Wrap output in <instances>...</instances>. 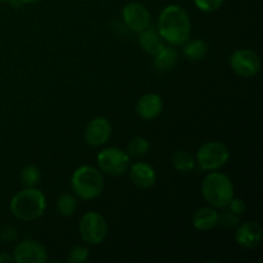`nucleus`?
Wrapping results in <instances>:
<instances>
[{
	"mask_svg": "<svg viewBox=\"0 0 263 263\" xmlns=\"http://www.w3.org/2000/svg\"><path fill=\"white\" fill-rule=\"evenodd\" d=\"M159 35L171 46H181L192 35V22L186 9L179 4L167 5L158 17Z\"/></svg>",
	"mask_w": 263,
	"mask_h": 263,
	"instance_id": "1",
	"label": "nucleus"
},
{
	"mask_svg": "<svg viewBox=\"0 0 263 263\" xmlns=\"http://www.w3.org/2000/svg\"><path fill=\"white\" fill-rule=\"evenodd\" d=\"M10 212L17 220L32 222L44 215L46 208L45 195L36 187H26L10 200Z\"/></svg>",
	"mask_w": 263,
	"mask_h": 263,
	"instance_id": "2",
	"label": "nucleus"
},
{
	"mask_svg": "<svg viewBox=\"0 0 263 263\" xmlns=\"http://www.w3.org/2000/svg\"><path fill=\"white\" fill-rule=\"evenodd\" d=\"M203 199L216 208H225L234 198V185L228 175L211 171L202 182Z\"/></svg>",
	"mask_w": 263,
	"mask_h": 263,
	"instance_id": "3",
	"label": "nucleus"
},
{
	"mask_svg": "<svg viewBox=\"0 0 263 263\" xmlns=\"http://www.w3.org/2000/svg\"><path fill=\"white\" fill-rule=\"evenodd\" d=\"M71 186L80 199L92 200L103 193L104 179L99 170L90 164H84L77 167L72 174Z\"/></svg>",
	"mask_w": 263,
	"mask_h": 263,
	"instance_id": "4",
	"label": "nucleus"
},
{
	"mask_svg": "<svg viewBox=\"0 0 263 263\" xmlns=\"http://www.w3.org/2000/svg\"><path fill=\"white\" fill-rule=\"evenodd\" d=\"M230 152L221 141H207L197 152L195 162L203 171H217L228 163Z\"/></svg>",
	"mask_w": 263,
	"mask_h": 263,
	"instance_id": "5",
	"label": "nucleus"
},
{
	"mask_svg": "<svg viewBox=\"0 0 263 263\" xmlns=\"http://www.w3.org/2000/svg\"><path fill=\"white\" fill-rule=\"evenodd\" d=\"M108 222L99 212L90 211L81 217L79 223V233L82 241L90 246L103 243L108 236Z\"/></svg>",
	"mask_w": 263,
	"mask_h": 263,
	"instance_id": "6",
	"label": "nucleus"
},
{
	"mask_svg": "<svg viewBox=\"0 0 263 263\" xmlns=\"http://www.w3.org/2000/svg\"><path fill=\"white\" fill-rule=\"evenodd\" d=\"M97 163L100 172L109 176H122L130 168V156L127 152L116 146L103 149L97 156Z\"/></svg>",
	"mask_w": 263,
	"mask_h": 263,
	"instance_id": "7",
	"label": "nucleus"
},
{
	"mask_svg": "<svg viewBox=\"0 0 263 263\" xmlns=\"http://www.w3.org/2000/svg\"><path fill=\"white\" fill-rule=\"evenodd\" d=\"M231 69L238 76L244 79H252L261 71L262 62L258 54L251 49H239L231 54L229 59Z\"/></svg>",
	"mask_w": 263,
	"mask_h": 263,
	"instance_id": "8",
	"label": "nucleus"
},
{
	"mask_svg": "<svg viewBox=\"0 0 263 263\" xmlns=\"http://www.w3.org/2000/svg\"><path fill=\"white\" fill-rule=\"evenodd\" d=\"M122 20L126 27L134 32H141L152 23V15L148 8L138 2L128 3L122 9Z\"/></svg>",
	"mask_w": 263,
	"mask_h": 263,
	"instance_id": "9",
	"label": "nucleus"
},
{
	"mask_svg": "<svg viewBox=\"0 0 263 263\" xmlns=\"http://www.w3.org/2000/svg\"><path fill=\"white\" fill-rule=\"evenodd\" d=\"M13 258L17 263H45L48 261V251L39 241L23 240L14 248Z\"/></svg>",
	"mask_w": 263,
	"mask_h": 263,
	"instance_id": "10",
	"label": "nucleus"
},
{
	"mask_svg": "<svg viewBox=\"0 0 263 263\" xmlns=\"http://www.w3.org/2000/svg\"><path fill=\"white\" fill-rule=\"evenodd\" d=\"M110 135H112V125L109 120L103 116L92 118L85 128V141L94 148L104 145L110 139Z\"/></svg>",
	"mask_w": 263,
	"mask_h": 263,
	"instance_id": "11",
	"label": "nucleus"
},
{
	"mask_svg": "<svg viewBox=\"0 0 263 263\" xmlns=\"http://www.w3.org/2000/svg\"><path fill=\"white\" fill-rule=\"evenodd\" d=\"M263 229L258 222L248 221V222L240 223L236 228L235 240L241 248L252 249L258 247L262 243Z\"/></svg>",
	"mask_w": 263,
	"mask_h": 263,
	"instance_id": "12",
	"label": "nucleus"
},
{
	"mask_svg": "<svg viewBox=\"0 0 263 263\" xmlns=\"http://www.w3.org/2000/svg\"><path fill=\"white\" fill-rule=\"evenodd\" d=\"M128 170H130L131 182L139 189H151L156 184V170L146 162H136V163L130 164Z\"/></svg>",
	"mask_w": 263,
	"mask_h": 263,
	"instance_id": "13",
	"label": "nucleus"
},
{
	"mask_svg": "<svg viewBox=\"0 0 263 263\" xmlns=\"http://www.w3.org/2000/svg\"><path fill=\"white\" fill-rule=\"evenodd\" d=\"M163 112V100L156 92H148L136 103V113L145 121H152Z\"/></svg>",
	"mask_w": 263,
	"mask_h": 263,
	"instance_id": "14",
	"label": "nucleus"
},
{
	"mask_svg": "<svg viewBox=\"0 0 263 263\" xmlns=\"http://www.w3.org/2000/svg\"><path fill=\"white\" fill-rule=\"evenodd\" d=\"M218 212L216 208L211 207H202L194 212L192 217V223L197 230L199 231H208L218 226Z\"/></svg>",
	"mask_w": 263,
	"mask_h": 263,
	"instance_id": "15",
	"label": "nucleus"
},
{
	"mask_svg": "<svg viewBox=\"0 0 263 263\" xmlns=\"http://www.w3.org/2000/svg\"><path fill=\"white\" fill-rule=\"evenodd\" d=\"M139 45L149 55H156L164 48V40L159 35L158 30L149 26L144 31L139 32Z\"/></svg>",
	"mask_w": 263,
	"mask_h": 263,
	"instance_id": "16",
	"label": "nucleus"
},
{
	"mask_svg": "<svg viewBox=\"0 0 263 263\" xmlns=\"http://www.w3.org/2000/svg\"><path fill=\"white\" fill-rule=\"evenodd\" d=\"M182 54L189 61H202L208 54V44L200 39H193L182 44Z\"/></svg>",
	"mask_w": 263,
	"mask_h": 263,
	"instance_id": "17",
	"label": "nucleus"
},
{
	"mask_svg": "<svg viewBox=\"0 0 263 263\" xmlns=\"http://www.w3.org/2000/svg\"><path fill=\"white\" fill-rule=\"evenodd\" d=\"M177 63V51L175 48L164 46L159 53L154 55V68L161 72H170Z\"/></svg>",
	"mask_w": 263,
	"mask_h": 263,
	"instance_id": "18",
	"label": "nucleus"
},
{
	"mask_svg": "<svg viewBox=\"0 0 263 263\" xmlns=\"http://www.w3.org/2000/svg\"><path fill=\"white\" fill-rule=\"evenodd\" d=\"M171 163L177 171L190 172L195 168L197 162H195V157L190 152L181 149V151H176L172 154Z\"/></svg>",
	"mask_w": 263,
	"mask_h": 263,
	"instance_id": "19",
	"label": "nucleus"
},
{
	"mask_svg": "<svg viewBox=\"0 0 263 263\" xmlns=\"http://www.w3.org/2000/svg\"><path fill=\"white\" fill-rule=\"evenodd\" d=\"M77 208V200L69 193H64L57 199V211L63 217H71Z\"/></svg>",
	"mask_w": 263,
	"mask_h": 263,
	"instance_id": "20",
	"label": "nucleus"
},
{
	"mask_svg": "<svg viewBox=\"0 0 263 263\" xmlns=\"http://www.w3.org/2000/svg\"><path fill=\"white\" fill-rule=\"evenodd\" d=\"M20 179L26 187H36L41 180L40 170L35 164H27L21 170Z\"/></svg>",
	"mask_w": 263,
	"mask_h": 263,
	"instance_id": "21",
	"label": "nucleus"
},
{
	"mask_svg": "<svg viewBox=\"0 0 263 263\" xmlns=\"http://www.w3.org/2000/svg\"><path fill=\"white\" fill-rule=\"evenodd\" d=\"M149 148H151V144H149L148 139H145L144 136H136L128 143L126 152L130 157L139 158V157L145 156L149 152Z\"/></svg>",
	"mask_w": 263,
	"mask_h": 263,
	"instance_id": "22",
	"label": "nucleus"
},
{
	"mask_svg": "<svg viewBox=\"0 0 263 263\" xmlns=\"http://www.w3.org/2000/svg\"><path fill=\"white\" fill-rule=\"evenodd\" d=\"M218 225L226 230H234L240 225V216L235 215L229 210L225 211L218 215Z\"/></svg>",
	"mask_w": 263,
	"mask_h": 263,
	"instance_id": "23",
	"label": "nucleus"
},
{
	"mask_svg": "<svg viewBox=\"0 0 263 263\" xmlns=\"http://www.w3.org/2000/svg\"><path fill=\"white\" fill-rule=\"evenodd\" d=\"M89 257H90V252L86 247L76 246L71 249L67 261L69 263H84L89 259Z\"/></svg>",
	"mask_w": 263,
	"mask_h": 263,
	"instance_id": "24",
	"label": "nucleus"
},
{
	"mask_svg": "<svg viewBox=\"0 0 263 263\" xmlns=\"http://www.w3.org/2000/svg\"><path fill=\"white\" fill-rule=\"evenodd\" d=\"M225 0H194L195 7L204 13H213L220 9Z\"/></svg>",
	"mask_w": 263,
	"mask_h": 263,
	"instance_id": "25",
	"label": "nucleus"
},
{
	"mask_svg": "<svg viewBox=\"0 0 263 263\" xmlns=\"http://www.w3.org/2000/svg\"><path fill=\"white\" fill-rule=\"evenodd\" d=\"M226 207L229 208V211H231V212L235 213V215L238 216L244 215L247 210L246 202H244L243 199H240V198H235V197L229 202V204L226 205Z\"/></svg>",
	"mask_w": 263,
	"mask_h": 263,
	"instance_id": "26",
	"label": "nucleus"
},
{
	"mask_svg": "<svg viewBox=\"0 0 263 263\" xmlns=\"http://www.w3.org/2000/svg\"><path fill=\"white\" fill-rule=\"evenodd\" d=\"M18 235V231L15 228H12V226H8V228H5L4 230L0 233V239H3V240L5 241H13L15 238H17Z\"/></svg>",
	"mask_w": 263,
	"mask_h": 263,
	"instance_id": "27",
	"label": "nucleus"
},
{
	"mask_svg": "<svg viewBox=\"0 0 263 263\" xmlns=\"http://www.w3.org/2000/svg\"><path fill=\"white\" fill-rule=\"evenodd\" d=\"M14 262V258H13V256H10V254L8 253H0V263H13Z\"/></svg>",
	"mask_w": 263,
	"mask_h": 263,
	"instance_id": "28",
	"label": "nucleus"
},
{
	"mask_svg": "<svg viewBox=\"0 0 263 263\" xmlns=\"http://www.w3.org/2000/svg\"><path fill=\"white\" fill-rule=\"evenodd\" d=\"M37 2H40V0H20V3L22 5H25V4H35V3H37Z\"/></svg>",
	"mask_w": 263,
	"mask_h": 263,
	"instance_id": "29",
	"label": "nucleus"
},
{
	"mask_svg": "<svg viewBox=\"0 0 263 263\" xmlns=\"http://www.w3.org/2000/svg\"><path fill=\"white\" fill-rule=\"evenodd\" d=\"M10 0H0V3H9Z\"/></svg>",
	"mask_w": 263,
	"mask_h": 263,
	"instance_id": "30",
	"label": "nucleus"
}]
</instances>
